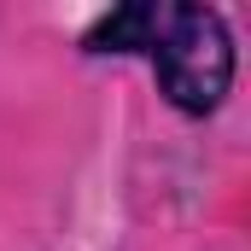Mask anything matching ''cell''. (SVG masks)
I'll list each match as a JSON object with an SVG mask.
<instances>
[{
  "mask_svg": "<svg viewBox=\"0 0 251 251\" xmlns=\"http://www.w3.org/2000/svg\"><path fill=\"white\" fill-rule=\"evenodd\" d=\"M82 53H140L158 76V94L181 117L222 111L240 64L228 18L187 0H128L82 35Z\"/></svg>",
  "mask_w": 251,
  "mask_h": 251,
  "instance_id": "1",
  "label": "cell"
}]
</instances>
